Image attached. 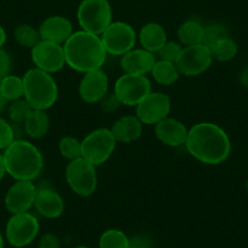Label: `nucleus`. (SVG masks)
<instances>
[{"instance_id":"1","label":"nucleus","mask_w":248,"mask_h":248,"mask_svg":"<svg viewBox=\"0 0 248 248\" xmlns=\"http://www.w3.org/2000/svg\"><path fill=\"white\" fill-rule=\"evenodd\" d=\"M185 147L199 162L209 166L221 164L231 154V141L225 130L212 122H201L187 133Z\"/></svg>"},{"instance_id":"2","label":"nucleus","mask_w":248,"mask_h":248,"mask_svg":"<svg viewBox=\"0 0 248 248\" xmlns=\"http://www.w3.org/2000/svg\"><path fill=\"white\" fill-rule=\"evenodd\" d=\"M66 65L80 73L101 70L105 65L107 52L100 35L77 31L63 44Z\"/></svg>"},{"instance_id":"3","label":"nucleus","mask_w":248,"mask_h":248,"mask_svg":"<svg viewBox=\"0 0 248 248\" xmlns=\"http://www.w3.org/2000/svg\"><path fill=\"white\" fill-rule=\"evenodd\" d=\"M6 173L15 180L33 181L40 175L44 159L40 150L32 142L16 139L3 151Z\"/></svg>"},{"instance_id":"4","label":"nucleus","mask_w":248,"mask_h":248,"mask_svg":"<svg viewBox=\"0 0 248 248\" xmlns=\"http://www.w3.org/2000/svg\"><path fill=\"white\" fill-rule=\"evenodd\" d=\"M23 97L34 109L47 111L51 108L59 97V87L52 75L37 67L30 68L22 76Z\"/></svg>"},{"instance_id":"5","label":"nucleus","mask_w":248,"mask_h":248,"mask_svg":"<svg viewBox=\"0 0 248 248\" xmlns=\"http://www.w3.org/2000/svg\"><path fill=\"white\" fill-rule=\"evenodd\" d=\"M77 20L82 31L101 35L113 22L108 0H82L77 10Z\"/></svg>"},{"instance_id":"6","label":"nucleus","mask_w":248,"mask_h":248,"mask_svg":"<svg viewBox=\"0 0 248 248\" xmlns=\"http://www.w3.org/2000/svg\"><path fill=\"white\" fill-rule=\"evenodd\" d=\"M65 176L70 189L78 196L89 197L96 191L99 183L96 167L83 157L68 162Z\"/></svg>"},{"instance_id":"7","label":"nucleus","mask_w":248,"mask_h":248,"mask_svg":"<svg viewBox=\"0 0 248 248\" xmlns=\"http://www.w3.org/2000/svg\"><path fill=\"white\" fill-rule=\"evenodd\" d=\"M116 145L111 129L97 128L82 140V157L97 167L108 161L116 150Z\"/></svg>"},{"instance_id":"8","label":"nucleus","mask_w":248,"mask_h":248,"mask_svg":"<svg viewBox=\"0 0 248 248\" xmlns=\"http://www.w3.org/2000/svg\"><path fill=\"white\" fill-rule=\"evenodd\" d=\"M39 229V220L34 214L30 212L11 214L5 226V240L13 247H26L37 238Z\"/></svg>"},{"instance_id":"9","label":"nucleus","mask_w":248,"mask_h":248,"mask_svg":"<svg viewBox=\"0 0 248 248\" xmlns=\"http://www.w3.org/2000/svg\"><path fill=\"white\" fill-rule=\"evenodd\" d=\"M100 38L107 54L113 56H123L124 54L134 49L138 35L129 23L123 21H113L104 31Z\"/></svg>"},{"instance_id":"10","label":"nucleus","mask_w":248,"mask_h":248,"mask_svg":"<svg viewBox=\"0 0 248 248\" xmlns=\"http://www.w3.org/2000/svg\"><path fill=\"white\" fill-rule=\"evenodd\" d=\"M113 93L122 105L135 107L151 93V82L146 76L123 73L114 83Z\"/></svg>"},{"instance_id":"11","label":"nucleus","mask_w":248,"mask_h":248,"mask_svg":"<svg viewBox=\"0 0 248 248\" xmlns=\"http://www.w3.org/2000/svg\"><path fill=\"white\" fill-rule=\"evenodd\" d=\"M213 56L211 49L204 44L184 46L175 65L180 75L192 77L206 72L212 66Z\"/></svg>"},{"instance_id":"12","label":"nucleus","mask_w":248,"mask_h":248,"mask_svg":"<svg viewBox=\"0 0 248 248\" xmlns=\"http://www.w3.org/2000/svg\"><path fill=\"white\" fill-rule=\"evenodd\" d=\"M34 66L44 72L54 75L66 66V56L63 45L57 43L40 40L31 49Z\"/></svg>"},{"instance_id":"13","label":"nucleus","mask_w":248,"mask_h":248,"mask_svg":"<svg viewBox=\"0 0 248 248\" xmlns=\"http://www.w3.org/2000/svg\"><path fill=\"white\" fill-rule=\"evenodd\" d=\"M171 101L168 95L151 92L135 106V116L142 124L154 125L169 117Z\"/></svg>"},{"instance_id":"14","label":"nucleus","mask_w":248,"mask_h":248,"mask_svg":"<svg viewBox=\"0 0 248 248\" xmlns=\"http://www.w3.org/2000/svg\"><path fill=\"white\" fill-rule=\"evenodd\" d=\"M38 187L31 180H15L4 199V206L10 214L28 212L34 206Z\"/></svg>"},{"instance_id":"15","label":"nucleus","mask_w":248,"mask_h":248,"mask_svg":"<svg viewBox=\"0 0 248 248\" xmlns=\"http://www.w3.org/2000/svg\"><path fill=\"white\" fill-rule=\"evenodd\" d=\"M109 80L104 70L84 73L79 83V96L87 104H99L108 93Z\"/></svg>"},{"instance_id":"16","label":"nucleus","mask_w":248,"mask_h":248,"mask_svg":"<svg viewBox=\"0 0 248 248\" xmlns=\"http://www.w3.org/2000/svg\"><path fill=\"white\" fill-rule=\"evenodd\" d=\"M155 133L157 139L163 145L169 147H179L185 145L189 129L179 119L167 117L155 124Z\"/></svg>"},{"instance_id":"17","label":"nucleus","mask_w":248,"mask_h":248,"mask_svg":"<svg viewBox=\"0 0 248 248\" xmlns=\"http://www.w3.org/2000/svg\"><path fill=\"white\" fill-rule=\"evenodd\" d=\"M40 39L46 42L65 44L68 38L75 33L73 25L65 16H50L40 23L39 28Z\"/></svg>"},{"instance_id":"18","label":"nucleus","mask_w":248,"mask_h":248,"mask_svg":"<svg viewBox=\"0 0 248 248\" xmlns=\"http://www.w3.org/2000/svg\"><path fill=\"white\" fill-rule=\"evenodd\" d=\"M156 62V56L152 52L145 49H132L127 54L121 56L119 66L124 73L129 75H142L146 76L151 72Z\"/></svg>"},{"instance_id":"19","label":"nucleus","mask_w":248,"mask_h":248,"mask_svg":"<svg viewBox=\"0 0 248 248\" xmlns=\"http://www.w3.org/2000/svg\"><path fill=\"white\" fill-rule=\"evenodd\" d=\"M38 214L47 219H56L65 211V202L61 195L51 187H42L37 190L34 206Z\"/></svg>"},{"instance_id":"20","label":"nucleus","mask_w":248,"mask_h":248,"mask_svg":"<svg viewBox=\"0 0 248 248\" xmlns=\"http://www.w3.org/2000/svg\"><path fill=\"white\" fill-rule=\"evenodd\" d=\"M142 127L144 124L137 116L128 114V116L119 117L117 121H114L111 127V132L117 142L130 144L141 137Z\"/></svg>"},{"instance_id":"21","label":"nucleus","mask_w":248,"mask_h":248,"mask_svg":"<svg viewBox=\"0 0 248 248\" xmlns=\"http://www.w3.org/2000/svg\"><path fill=\"white\" fill-rule=\"evenodd\" d=\"M139 42L142 49L157 54L167 43V32L163 26L158 22H147L140 30Z\"/></svg>"},{"instance_id":"22","label":"nucleus","mask_w":248,"mask_h":248,"mask_svg":"<svg viewBox=\"0 0 248 248\" xmlns=\"http://www.w3.org/2000/svg\"><path fill=\"white\" fill-rule=\"evenodd\" d=\"M26 134L32 139H42L47 134L50 128V118L46 111L33 109L23 122Z\"/></svg>"},{"instance_id":"23","label":"nucleus","mask_w":248,"mask_h":248,"mask_svg":"<svg viewBox=\"0 0 248 248\" xmlns=\"http://www.w3.org/2000/svg\"><path fill=\"white\" fill-rule=\"evenodd\" d=\"M203 30L204 26H202V23L197 20L190 18V20L184 21L179 26L178 32H176L179 43L185 46L201 44L203 40Z\"/></svg>"},{"instance_id":"24","label":"nucleus","mask_w":248,"mask_h":248,"mask_svg":"<svg viewBox=\"0 0 248 248\" xmlns=\"http://www.w3.org/2000/svg\"><path fill=\"white\" fill-rule=\"evenodd\" d=\"M151 76L161 85H173L174 83L178 82L179 77H180V72H179L178 67L174 62L164 61V60H158L155 62L154 67L151 70Z\"/></svg>"},{"instance_id":"25","label":"nucleus","mask_w":248,"mask_h":248,"mask_svg":"<svg viewBox=\"0 0 248 248\" xmlns=\"http://www.w3.org/2000/svg\"><path fill=\"white\" fill-rule=\"evenodd\" d=\"M209 49H211L213 60H217V61L220 62L230 61V60H232L238 52L237 43H236L230 35L226 38H223V39H220L219 42H217L216 44L212 45Z\"/></svg>"},{"instance_id":"26","label":"nucleus","mask_w":248,"mask_h":248,"mask_svg":"<svg viewBox=\"0 0 248 248\" xmlns=\"http://www.w3.org/2000/svg\"><path fill=\"white\" fill-rule=\"evenodd\" d=\"M0 90L3 93L4 97L8 100V102L22 99L23 94H25L22 77H18V76L10 73L0 82Z\"/></svg>"},{"instance_id":"27","label":"nucleus","mask_w":248,"mask_h":248,"mask_svg":"<svg viewBox=\"0 0 248 248\" xmlns=\"http://www.w3.org/2000/svg\"><path fill=\"white\" fill-rule=\"evenodd\" d=\"M14 38L21 46L28 47V49L34 47L42 40L38 28L32 25H28V23L18 25L14 30Z\"/></svg>"},{"instance_id":"28","label":"nucleus","mask_w":248,"mask_h":248,"mask_svg":"<svg viewBox=\"0 0 248 248\" xmlns=\"http://www.w3.org/2000/svg\"><path fill=\"white\" fill-rule=\"evenodd\" d=\"M130 238L119 229H108L100 236L99 248H129Z\"/></svg>"},{"instance_id":"29","label":"nucleus","mask_w":248,"mask_h":248,"mask_svg":"<svg viewBox=\"0 0 248 248\" xmlns=\"http://www.w3.org/2000/svg\"><path fill=\"white\" fill-rule=\"evenodd\" d=\"M59 151L68 162L82 157V141L72 135H65L59 141Z\"/></svg>"},{"instance_id":"30","label":"nucleus","mask_w":248,"mask_h":248,"mask_svg":"<svg viewBox=\"0 0 248 248\" xmlns=\"http://www.w3.org/2000/svg\"><path fill=\"white\" fill-rule=\"evenodd\" d=\"M8 117L13 123L15 124H23V122L26 121L28 116H30L31 112L33 111V107L31 106L30 102L22 97L20 100H16V101L9 102L8 105Z\"/></svg>"},{"instance_id":"31","label":"nucleus","mask_w":248,"mask_h":248,"mask_svg":"<svg viewBox=\"0 0 248 248\" xmlns=\"http://www.w3.org/2000/svg\"><path fill=\"white\" fill-rule=\"evenodd\" d=\"M226 37H229V30L223 25V23H209V25L204 26L202 44L211 47L212 45L216 44L217 42H219V40Z\"/></svg>"},{"instance_id":"32","label":"nucleus","mask_w":248,"mask_h":248,"mask_svg":"<svg viewBox=\"0 0 248 248\" xmlns=\"http://www.w3.org/2000/svg\"><path fill=\"white\" fill-rule=\"evenodd\" d=\"M15 140V129L13 124L8 119L0 116V151L8 149Z\"/></svg>"},{"instance_id":"33","label":"nucleus","mask_w":248,"mask_h":248,"mask_svg":"<svg viewBox=\"0 0 248 248\" xmlns=\"http://www.w3.org/2000/svg\"><path fill=\"white\" fill-rule=\"evenodd\" d=\"M183 47L184 46H181L180 43L167 40L166 44L162 46V49L159 50L157 54H158L159 60H164V61L174 62V63H175L179 55H180L181 50H183Z\"/></svg>"},{"instance_id":"34","label":"nucleus","mask_w":248,"mask_h":248,"mask_svg":"<svg viewBox=\"0 0 248 248\" xmlns=\"http://www.w3.org/2000/svg\"><path fill=\"white\" fill-rule=\"evenodd\" d=\"M100 108L105 113H113V112L118 111L119 107L122 106L121 101L118 100V97L116 96L114 93H107L99 102Z\"/></svg>"},{"instance_id":"35","label":"nucleus","mask_w":248,"mask_h":248,"mask_svg":"<svg viewBox=\"0 0 248 248\" xmlns=\"http://www.w3.org/2000/svg\"><path fill=\"white\" fill-rule=\"evenodd\" d=\"M38 248H61L60 240L55 233L46 232L40 236L38 241Z\"/></svg>"},{"instance_id":"36","label":"nucleus","mask_w":248,"mask_h":248,"mask_svg":"<svg viewBox=\"0 0 248 248\" xmlns=\"http://www.w3.org/2000/svg\"><path fill=\"white\" fill-rule=\"evenodd\" d=\"M11 71V57L5 50L0 49V82L10 75Z\"/></svg>"},{"instance_id":"37","label":"nucleus","mask_w":248,"mask_h":248,"mask_svg":"<svg viewBox=\"0 0 248 248\" xmlns=\"http://www.w3.org/2000/svg\"><path fill=\"white\" fill-rule=\"evenodd\" d=\"M129 248H151V245L145 236H135V237L130 238Z\"/></svg>"},{"instance_id":"38","label":"nucleus","mask_w":248,"mask_h":248,"mask_svg":"<svg viewBox=\"0 0 248 248\" xmlns=\"http://www.w3.org/2000/svg\"><path fill=\"white\" fill-rule=\"evenodd\" d=\"M240 83L243 85V87L246 88V89H248V66H247V67L243 68L242 71H241Z\"/></svg>"},{"instance_id":"39","label":"nucleus","mask_w":248,"mask_h":248,"mask_svg":"<svg viewBox=\"0 0 248 248\" xmlns=\"http://www.w3.org/2000/svg\"><path fill=\"white\" fill-rule=\"evenodd\" d=\"M6 167H5V161H4V155L3 152L0 151V181L3 180L4 176L6 175Z\"/></svg>"},{"instance_id":"40","label":"nucleus","mask_w":248,"mask_h":248,"mask_svg":"<svg viewBox=\"0 0 248 248\" xmlns=\"http://www.w3.org/2000/svg\"><path fill=\"white\" fill-rule=\"evenodd\" d=\"M8 105H9L8 100L4 97L3 93H1V90H0V113H3V112L8 108Z\"/></svg>"},{"instance_id":"41","label":"nucleus","mask_w":248,"mask_h":248,"mask_svg":"<svg viewBox=\"0 0 248 248\" xmlns=\"http://www.w3.org/2000/svg\"><path fill=\"white\" fill-rule=\"evenodd\" d=\"M6 38H8V35H6V32L5 30H4V27L1 25H0V49L4 46V44L6 43Z\"/></svg>"},{"instance_id":"42","label":"nucleus","mask_w":248,"mask_h":248,"mask_svg":"<svg viewBox=\"0 0 248 248\" xmlns=\"http://www.w3.org/2000/svg\"><path fill=\"white\" fill-rule=\"evenodd\" d=\"M4 245H5V238H4L3 233L0 232V248H4Z\"/></svg>"},{"instance_id":"43","label":"nucleus","mask_w":248,"mask_h":248,"mask_svg":"<svg viewBox=\"0 0 248 248\" xmlns=\"http://www.w3.org/2000/svg\"><path fill=\"white\" fill-rule=\"evenodd\" d=\"M75 248H89V247H88V246L80 245V246H77V247H75Z\"/></svg>"},{"instance_id":"44","label":"nucleus","mask_w":248,"mask_h":248,"mask_svg":"<svg viewBox=\"0 0 248 248\" xmlns=\"http://www.w3.org/2000/svg\"><path fill=\"white\" fill-rule=\"evenodd\" d=\"M246 191H247L248 194V179H247V183H246Z\"/></svg>"},{"instance_id":"45","label":"nucleus","mask_w":248,"mask_h":248,"mask_svg":"<svg viewBox=\"0 0 248 248\" xmlns=\"http://www.w3.org/2000/svg\"><path fill=\"white\" fill-rule=\"evenodd\" d=\"M108 1H112V0H108Z\"/></svg>"}]
</instances>
